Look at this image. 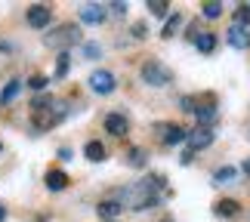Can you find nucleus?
<instances>
[{
	"label": "nucleus",
	"instance_id": "nucleus-29",
	"mask_svg": "<svg viewBox=\"0 0 250 222\" xmlns=\"http://www.w3.org/2000/svg\"><path fill=\"white\" fill-rule=\"evenodd\" d=\"M179 161H182V163H186V167H188V163L195 161V151H188V148H186V151H182V158H179Z\"/></svg>",
	"mask_w": 250,
	"mask_h": 222
},
{
	"label": "nucleus",
	"instance_id": "nucleus-19",
	"mask_svg": "<svg viewBox=\"0 0 250 222\" xmlns=\"http://www.w3.org/2000/svg\"><path fill=\"white\" fill-rule=\"evenodd\" d=\"M179 25H182V16H170V19H167V25H164V31H161V37H173Z\"/></svg>",
	"mask_w": 250,
	"mask_h": 222
},
{
	"label": "nucleus",
	"instance_id": "nucleus-21",
	"mask_svg": "<svg viewBox=\"0 0 250 222\" xmlns=\"http://www.w3.org/2000/svg\"><path fill=\"white\" fill-rule=\"evenodd\" d=\"M201 13H204V19H219L223 16V3H204Z\"/></svg>",
	"mask_w": 250,
	"mask_h": 222
},
{
	"label": "nucleus",
	"instance_id": "nucleus-5",
	"mask_svg": "<svg viewBox=\"0 0 250 222\" xmlns=\"http://www.w3.org/2000/svg\"><path fill=\"white\" fill-rule=\"evenodd\" d=\"M86 83H90V90H93V93H99V96L114 93V74H111V71H93Z\"/></svg>",
	"mask_w": 250,
	"mask_h": 222
},
{
	"label": "nucleus",
	"instance_id": "nucleus-15",
	"mask_svg": "<svg viewBox=\"0 0 250 222\" xmlns=\"http://www.w3.org/2000/svg\"><path fill=\"white\" fill-rule=\"evenodd\" d=\"M195 46H198V53H213L216 50V37L213 34H207V31H201V34H195Z\"/></svg>",
	"mask_w": 250,
	"mask_h": 222
},
{
	"label": "nucleus",
	"instance_id": "nucleus-4",
	"mask_svg": "<svg viewBox=\"0 0 250 222\" xmlns=\"http://www.w3.org/2000/svg\"><path fill=\"white\" fill-rule=\"evenodd\" d=\"M213 139H216V133L210 130V127H195V130H188V151H201V148H207V145H213Z\"/></svg>",
	"mask_w": 250,
	"mask_h": 222
},
{
	"label": "nucleus",
	"instance_id": "nucleus-26",
	"mask_svg": "<svg viewBox=\"0 0 250 222\" xmlns=\"http://www.w3.org/2000/svg\"><path fill=\"white\" fill-rule=\"evenodd\" d=\"M148 34V28H146V22H136L133 25V37H136V40H142V37Z\"/></svg>",
	"mask_w": 250,
	"mask_h": 222
},
{
	"label": "nucleus",
	"instance_id": "nucleus-24",
	"mask_svg": "<svg viewBox=\"0 0 250 222\" xmlns=\"http://www.w3.org/2000/svg\"><path fill=\"white\" fill-rule=\"evenodd\" d=\"M127 158H130V163H133V167H142V163H146V151H142V148H130V154H127Z\"/></svg>",
	"mask_w": 250,
	"mask_h": 222
},
{
	"label": "nucleus",
	"instance_id": "nucleus-17",
	"mask_svg": "<svg viewBox=\"0 0 250 222\" xmlns=\"http://www.w3.org/2000/svg\"><path fill=\"white\" fill-rule=\"evenodd\" d=\"M19 90H22V81H16V77H13V81H9V83L3 86V93H0V102L9 105V102H13L16 96H19Z\"/></svg>",
	"mask_w": 250,
	"mask_h": 222
},
{
	"label": "nucleus",
	"instance_id": "nucleus-18",
	"mask_svg": "<svg viewBox=\"0 0 250 222\" xmlns=\"http://www.w3.org/2000/svg\"><path fill=\"white\" fill-rule=\"evenodd\" d=\"M232 179H238V170L235 167H219L213 173V182H219V185H223V182H232Z\"/></svg>",
	"mask_w": 250,
	"mask_h": 222
},
{
	"label": "nucleus",
	"instance_id": "nucleus-1",
	"mask_svg": "<svg viewBox=\"0 0 250 222\" xmlns=\"http://www.w3.org/2000/svg\"><path fill=\"white\" fill-rule=\"evenodd\" d=\"M164 185V179L161 176H151V179H146V182H139V185H133V188H127L124 191V201L133 207V210H151L158 204V188Z\"/></svg>",
	"mask_w": 250,
	"mask_h": 222
},
{
	"label": "nucleus",
	"instance_id": "nucleus-14",
	"mask_svg": "<svg viewBox=\"0 0 250 222\" xmlns=\"http://www.w3.org/2000/svg\"><path fill=\"white\" fill-rule=\"evenodd\" d=\"M83 154H86V161H93V163H102L105 161V145H102V142H86V145H83Z\"/></svg>",
	"mask_w": 250,
	"mask_h": 222
},
{
	"label": "nucleus",
	"instance_id": "nucleus-23",
	"mask_svg": "<svg viewBox=\"0 0 250 222\" xmlns=\"http://www.w3.org/2000/svg\"><path fill=\"white\" fill-rule=\"evenodd\" d=\"M235 25H238V28H247V25H250V6H241V9L235 13Z\"/></svg>",
	"mask_w": 250,
	"mask_h": 222
},
{
	"label": "nucleus",
	"instance_id": "nucleus-13",
	"mask_svg": "<svg viewBox=\"0 0 250 222\" xmlns=\"http://www.w3.org/2000/svg\"><path fill=\"white\" fill-rule=\"evenodd\" d=\"M229 43H232L235 50H247V46H250V31H247V28L232 25V31H229Z\"/></svg>",
	"mask_w": 250,
	"mask_h": 222
},
{
	"label": "nucleus",
	"instance_id": "nucleus-12",
	"mask_svg": "<svg viewBox=\"0 0 250 222\" xmlns=\"http://www.w3.org/2000/svg\"><path fill=\"white\" fill-rule=\"evenodd\" d=\"M238 201H232V198H223V201H216V207H213V213L219 216V219H235L238 216Z\"/></svg>",
	"mask_w": 250,
	"mask_h": 222
},
{
	"label": "nucleus",
	"instance_id": "nucleus-27",
	"mask_svg": "<svg viewBox=\"0 0 250 222\" xmlns=\"http://www.w3.org/2000/svg\"><path fill=\"white\" fill-rule=\"evenodd\" d=\"M83 53L90 56V59H96V56H99V46H96V43H86V46H83Z\"/></svg>",
	"mask_w": 250,
	"mask_h": 222
},
{
	"label": "nucleus",
	"instance_id": "nucleus-8",
	"mask_svg": "<svg viewBox=\"0 0 250 222\" xmlns=\"http://www.w3.org/2000/svg\"><path fill=\"white\" fill-rule=\"evenodd\" d=\"M158 133H161V139H164V145H179V142H186V136H188V130H182L179 123H161Z\"/></svg>",
	"mask_w": 250,
	"mask_h": 222
},
{
	"label": "nucleus",
	"instance_id": "nucleus-9",
	"mask_svg": "<svg viewBox=\"0 0 250 222\" xmlns=\"http://www.w3.org/2000/svg\"><path fill=\"white\" fill-rule=\"evenodd\" d=\"M81 22H86V25L105 22V6L102 3H83L81 6Z\"/></svg>",
	"mask_w": 250,
	"mask_h": 222
},
{
	"label": "nucleus",
	"instance_id": "nucleus-25",
	"mask_svg": "<svg viewBox=\"0 0 250 222\" xmlns=\"http://www.w3.org/2000/svg\"><path fill=\"white\" fill-rule=\"evenodd\" d=\"M46 83H50V81H46L43 74H34L31 81H28V86H31V90H37V93H41V90H46Z\"/></svg>",
	"mask_w": 250,
	"mask_h": 222
},
{
	"label": "nucleus",
	"instance_id": "nucleus-16",
	"mask_svg": "<svg viewBox=\"0 0 250 222\" xmlns=\"http://www.w3.org/2000/svg\"><path fill=\"white\" fill-rule=\"evenodd\" d=\"M191 114L198 118V127H210V123L216 121V108H213V105H204V108H195Z\"/></svg>",
	"mask_w": 250,
	"mask_h": 222
},
{
	"label": "nucleus",
	"instance_id": "nucleus-32",
	"mask_svg": "<svg viewBox=\"0 0 250 222\" xmlns=\"http://www.w3.org/2000/svg\"><path fill=\"white\" fill-rule=\"evenodd\" d=\"M164 222H170V219H164Z\"/></svg>",
	"mask_w": 250,
	"mask_h": 222
},
{
	"label": "nucleus",
	"instance_id": "nucleus-11",
	"mask_svg": "<svg viewBox=\"0 0 250 222\" xmlns=\"http://www.w3.org/2000/svg\"><path fill=\"white\" fill-rule=\"evenodd\" d=\"M124 210L121 201H99V207H96V213L102 216V222H114V216H118Z\"/></svg>",
	"mask_w": 250,
	"mask_h": 222
},
{
	"label": "nucleus",
	"instance_id": "nucleus-10",
	"mask_svg": "<svg viewBox=\"0 0 250 222\" xmlns=\"http://www.w3.org/2000/svg\"><path fill=\"white\" fill-rule=\"evenodd\" d=\"M43 182H46V188H50V191H65V188H68V176H65V173L62 170H50V173H46V176H43Z\"/></svg>",
	"mask_w": 250,
	"mask_h": 222
},
{
	"label": "nucleus",
	"instance_id": "nucleus-20",
	"mask_svg": "<svg viewBox=\"0 0 250 222\" xmlns=\"http://www.w3.org/2000/svg\"><path fill=\"white\" fill-rule=\"evenodd\" d=\"M71 68V56L68 53H59V65H56V77H65Z\"/></svg>",
	"mask_w": 250,
	"mask_h": 222
},
{
	"label": "nucleus",
	"instance_id": "nucleus-31",
	"mask_svg": "<svg viewBox=\"0 0 250 222\" xmlns=\"http://www.w3.org/2000/svg\"><path fill=\"white\" fill-rule=\"evenodd\" d=\"M3 219H6V210H3V207H0V222H3Z\"/></svg>",
	"mask_w": 250,
	"mask_h": 222
},
{
	"label": "nucleus",
	"instance_id": "nucleus-2",
	"mask_svg": "<svg viewBox=\"0 0 250 222\" xmlns=\"http://www.w3.org/2000/svg\"><path fill=\"white\" fill-rule=\"evenodd\" d=\"M78 40H81V28H78V25H71V22H68V25H59V28H53V31L43 37V43H46V46H53V50H62V53L68 50L71 43H78Z\"/></svg>",
	"mask_w": 250,
	"mask_h": 222
},
{
	"label": "nucleus",
	"instance_id": "nucleus-7",
	"mask_svg": "<svg viewBox=\"0 0 250 222\" xmlns=\"http://www.w3.org/2000/svg\"><path fill=\"white\" fill-rule=\"evenodd\" d=\"M105 133H111V136L124 139V136H127V133H130V121L124 118V114H118V111L105 114Z\"/></svg>",
	"mask_w": 250,
	"mask_h": 222
},
{
	"label": "nucleus",
	"instance_id": "nucleus-30",
	"mask_svg": "<svg viewBox=\"0 0 250 222\" xmlns=\"http://www.w3.org/2000/svg\"><path fill=\"white\" fill-rule=\"evenodd\" d=\"M241 170H244V173H247V176H250V158L244 161V167H241Z\"/></svg>",
	"mask_w": 250,
	"mask_h": 222
},
{
	"label": "nucleus",
	"instance_id": "nucleus-6",
	"mask_svg": "<svg viewBox=\"0 0 250 222\" xmlns=\"http://www.w3.org/2000/svg\"><path fill=\"white\" fill-rule=\"evenodd\" d=\"M25 19H28V25H31V28H46V25H50V19H53V9L46 6V3H34V6H28Z\"/></svg>",
	"mask_w": 250,
	"mask_h": 222
},
{
	"label": "nucleus",
	"instance_id": "nucleus-28",
	"mask_svg": "<svg viewBox=\"0 0 250 222\" xmlns=\"http://www.w3.org/2000/svg\"><path fill=\"white\" fill-rule=\"evenodd\" d=\"M108 9H111V13H114V16H124V13H127V3H111Z\"/></svg>",
	"mask_w": 250,
	"mask_h": 222
},
{
	"label": "nucleus",
	"instance_id": "nucleus-3",
	"mask_svg": "<svg viewBox=\"0 0 250 222\" xmlns=\"http://www.w3.org/2000/svg\"><path fill=\"white\" fill-rule=\"evenodd\" d=\"M142 81H146L148 86H167V83L173 81V74H170V71H167L161 62L148 59L146 65H142Z\"/></svg>",
	"mask_w": 250,
	"mask_h": 222
},
{
	"label": "nucleus",
	"instance_id": "nucleus-22",
	"mask_svg": "<svg viewBox=\"0 0 250 222\" xmlns=\"http://www.w3.org/2000/svg\"><path fill=\"white\" fill-rule=\"evenodd\" d=\"M148 9H151V16L164 19V16L170 13V3H161V0H151V3H148Z\"/></svg>",
	"mask_w": 250,
	"mask_h": 222
}]
</instances>
